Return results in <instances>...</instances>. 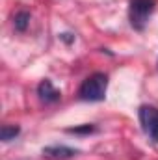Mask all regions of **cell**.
<instances>
[{
    "mask_svg": "<svg viewBox=\"0 0 158 160\" xmlns=\"http://www.w3.org/2000/svg\"><path fill=\"white\" fill-rule=\"evenodd\" d=\"M106 89H108V77L104 73H93L82 82L78 89V97L82 101L99 102V101H104Z\"/></svg>",
    "mask_w": 158,
    "mask_h": 160,
    "instance_id": "cell-1",
    "label": "cell"
},
{
    "mask_svg": "<svg viewBox=\"0 0 158 160\" xmlns=\"http://www.w3.org/2000/svg\"><path fill=\"white\" fill-rule=\"evenodd\" d=\"M156 8V2L155 0H130L128 4V19H130V24L136 28V30H143L149 17L153 15Z\"/></svg>",
    "mask_w": 158,
    "mask_h": 160,
    "instance_id": "cell-2",
    "label": "cell"
},
{
    "mask_svg": "<svg viewBox=\"0 0 158 160\" xmlns=\"http://www.w3.org/2000/svg\"><path fill=\"white\" fill-rule=\"evenodd\" d=\"M138 118H140L143 132L149 136V140L158 143V108L151 104H143L138 110Z\"/></svg>",
    "mask_w": 158,
    "mask_h": 160,
    "instance_id": "cell-3",
    "label": "cell"
},
{
    "mask_svg": "<svg viewBox=\"0 0 158 160\" xmlns=\"http://www.w3.org/2000/svg\"><path fill=\"white\" fill-rule=\"evenodd\" d=\"M77 155H78V151L73 147H67V145H48L43 149V157L52 160H67L77 157Z\"/></svg>",
    "mask_w": 158,
    "mask_h": 160,
    "instance_id": "cell-4",
    "label": "cell"
},
{
    "mask_svg": "<svg viewBox=\"0 0 158 160\" xmlns=\"http://www.w3.org/2000/svg\"><path fill=\"white\" fill-rule=\"evenodd\" d=\"M37 95H39V99L43 102H56V101H60V97H62L60 89H56L54 84L47 78L37 86Z\"/></svg>",
    "mask_w": 158,
    "mask_h": 160,
    "instance_id": "cell-5",
    "label": "cell"
},
{
    "mask_svg": "<svg viewBox=\"0 0 158 160\" xmlns=\"http://www.w3.org/2000/svg\"><path fill=\"white\" fill-rule=\"evenodd\" d=\"M21 132V128L17 125H2L0 128V138L2 142H9V140H15V136Z\"/></svg>",
    "mask_w": 158,
    "mask_h": 160,
    "instance_id": "cell-6",
    "label": "cell"
},
{
    "mask_svg": "<svg viewBox=\"0 0 158 160\" xmlns=\"http://www.w3.org/2000/svg\"><path fill=\"white\" fill-rule=\"evenodd\" d=\"M28 24H30V13L19 11V13L15 15V28H17L19 32H24V30L28 28Z\"/></svg>",
    "mask_w": 158,
    "mask_h": 160,
    "instance_id": "cell-7",
    "label": "cell"
},
{
    "mask_svg": "<svg viewBox=\"0 0 158 160\" xmlns=\"http://www.w3.org/2000/svg\"><path fill=\"white\" fill-rule=\"evenodd\" d=\"M95 128L91 125H86V127H77V128H69V132H93Z\"/></svg>",
    "mask_w": 158,
    "mask_h": 160,
    "instance_id": "cell-8",
    "label": "cell"
}]
</instances>
